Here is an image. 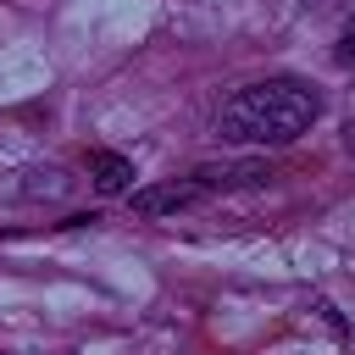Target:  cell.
Instances as JSON below:
<instances>
[{
    "label": "cell",
    "instance_id": "obj_1",
    "mask_svg": "<svg viewBox=\"0 0 355 355\" xmlns=\"http://www.w3.org/2000/svg\"><path fill=\"white\" fill-rule=\"evenodd\" d=\"M322 116V94L300 78H266L239 89L216 111V133L227 144H288Z\"/></svg>",
    "mask_w": 355,
    "mask_h": 355
},
{
    "label": "cell",
    "instance_id": "obj_2",
    "mask_svg": "<svg viewBox=\"0 0 355 355\" xmlns=\"http://www.w3.org/2000/svg\"><path fill=\"white\" fill-rule=\"evenodd\" d=\"M200 200V183H155V189H133V211L139 216H166Z\"/></svg>",
    "mask_w": 355,
    "mask_h": 355
},
{
    "label": "cell",
    "instance_id": "obj_3",
    "mask_svg": "<svg viewBox=\"0 0 355 355\" xmlns=\"http://www.w3.org/2000/svg\"><path fill=\"white\" fill-rule=\"evenodd\" d=\"M89 172H94V189H100V194H128V189H133V161L116 155V150H100V155L89 161Z\"/></svg>",
    "mask_w": 355,
    "mask_h": 355
},
{
    "label": "cell",
    "instance_id": "obj_4",
    "mask_svg": "<svg viewBox=\"0 0 355 355\" xmlns=\"http://www.w3.org/2000/svg\"><path fill=\"white\" fill-rule=\"evenodd\" d=\"M28 183H22V200H61L67 189H72V178L61 172V166H33V172H22Z\"/></svg>",
    "mask_w": 355,
    "mask_h": 355
},
{
    "label": "cell",
    "instance_id": "obj_5",
    "mask_svg": "<svg viewBox=\"0 0 355 355\" xmlns=\"http://www.w3.org/2000/svg\"><path fill=\"white\" fill-rule=\"evenodd\" d=\"M194 178H200V189H205V183H266L272 166H261V161H239V166H200Z\"/></svg>",
    "mask_w": 355,
    "mask_h": 355
},
{
    "label": "cell",
    "instance_id": "obj_6",
    "mask_svg": "<svg viewBox=\"0 0 355 355\" xmlns=\"http://www.w3.org/2000/svg\"><path fill=\"white\" fill-rule=\"evenodd\" d=\"M338 67H355V28H344L338 39Z\"/></svg>",
    "mask_w": 355,
    "mask_h": 355
},
{
    "label": "cell",
    "instance_id": "obj_7",
    "mask_svg": "<svg viewBox=\"0 0 355 355\" xmlns=\"http://www.w3.org/2000/svg\"><path fill=\"white\" fill-rule=\"evenodd\" d=\"M349 28H355V17H349Z\"/></svg>",
    "mask_w": 355,
    "mask_h": 355
}]
</instances>
